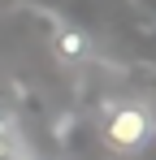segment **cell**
I'll use <instances>...</instances> for the list:
<instances>
[{
    "instance_id": "1",
    "label": "cell",
    "mask_w": 156,
    "mask_h": 160,
    "mask_svg": "<svg viewBox=\"0 0 156 160\" xmlns=\"http://www.w3.org/2000/svg\"><path fill=\"white\" fill-rule=\"evenodd\" d=\"M100 138L108 143V152H117V156H139L148 143L156 138V117L148 104H139V100H117V104H108L100 121Z\"/></svg>"
},
{
    "instance_id": "2",
    "label": "cell",
    "mask_w": 156,
    "mask_h": 160,
    "mask_svg": "<svg viewBox=\"0 0 156 160\" xmlns=\"http://www.w3.org/2000/svg\"><path fill=\"white\" fill-rule=\"evenodd\" d=\"M52 48H56L61 61H82V56H91V39H87L78 26H61L56 39H52Z\"/></svg>"
},
{
    "instance_id": "3",
    "label": "cell",
    "mask_w": 156,
    "mask_h": 160,
    "mask_svg": "<svg viewBox=\"0 0 156 160\" xmlns=\"http://www.w3.org/2000/svg\"><path fill=\"white\" fill-rule=\"evenodd\" d=\"M0 160H35V152L26 147V138H18V143H9V147H0Z\"/></svg>"
}]
</instances>
